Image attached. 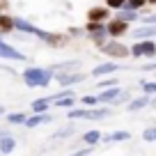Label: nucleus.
I'll return each mask as SVG.
<instances>
[{
  "label": "nucleus",
  "mask_w": 156,
  "mask_h": 156,
  "mask_svg": "<svg viewBox=\"0 0 156 156\" xmlns=\"http://www.w3.org/2000/svg\"><path fill=\"white\" fill-rule=\"evenodd\" d=\"M83 142H85V147H97L99 142H101V131H99V129L85 131L83 133Z\"/></svg>",
  "instance_id": "obj_17"
},
{
  "label": "nucleus",
  "mask_w": 156,
  "mask_h": 156,
  "mask_svg": "<svg viewBox=\"0 0 156 156\" xmlns=\"http://www.w3.org/2000/svg\"><path fill=\"white\" fill-rule=\"evenodd\" d=\"M131 92H129V90H119V94H117V99H115V101H112V103H115V106H122V103H129V101H131Z\"/></svg>",
  "instance_id": "obj_27"
},
{
  "label": "nucleus",
  "mask_w": 156,
  "mask_h": 156,
  "mask_svg": "<svg viewBox=\"0 0 156 156\" xmlns=\"http://www.w3.org/2000/svg\"><path fill=\"white\" fill-rule=\"evenodd\" d=\"M129 58H149L154 60L156 58V44H154V39H145V41H136V44L129 48Z\"/></svg>",
  "instance_id": "obj_3"
},
{
  "label": "nucleus",
  "mask_w": 156,
  "mask_h": 156,
  "mask_svg": "<svg viewBox=\"0 0 156 156\" xmlns=\"http://www.w3.org/2000/svg\"><path fill=\"white\" fill-rule=\"evenodd\" d=\"M103 7H106V9H124V0H106V5H103Z\"/></svg>",
  "instance_id": "obj_31"
},
{
  "label": "nucleus",
  "mask_w": 156,
  "mask_h": 156,
  "mask_svg": "<svg viewBox=\"0 0 156 156\" xmlns=\"http://www.w3.org/2000/svg\"><path fill=\"white\" fill-rule=\"evenodd\" d=\"M112 110L108 106H94V108H87V119H106L110 117Z\"/></svg>",
  "instance_id": "obj_15"
},
{
  "label": "nucleus",
  "mask_w": 156,
  "mask_h": 156,
  "mask_svg": "<svg viewBox=\"0 0 156 156\" xmlns=\"http://www.w3.org/2000/svg\"><path fill=\"white\" fill-rule=\"evenodd\" d=\"M142 140H145V142H156V129L147 126L145 131H142Z\"/></svg>",
  "instance_id": "obj_30"
},
{
  "label": "nucleus",
  "mask_w": 156,
  "mask_h": 156,
  "mask_svg": "<svg viewBox=\"0 0 156 156\" xmlns=\"http://www.w3.org/2000/svg\"><path fill=\"white\" fill-rule=\"evenodd\" d=\"M0 69H2V71H7L9 76H16V71H14V69L9 67V64H0Z\"/></svg>",
  "instance_id": "obj_36"
},
{
  "label": "nucleus",
  "mask_w": 156,
  "mask_h": 156,
  "mask_svg": "<svg viewBox=\"0 0 156 156\" xmlns=\"http://www.w3.org/2000/svg\"><path fill=\"white\" fill-rule=\"evenodd\" d=\"M16 149V140H14V136H5L2 140H0V156L2 154H12V151Z\"/></svg>",
  "instance_id": "obj_19"
},
{
  "label": "nucleus",
  "mask_w": 156,
  "mask_h": 156,
  "mask_svg": "<svg viewBox=\"0 0 156 156\" xmlns=\"http://www.w3.org/2000/svg\"><path fill=\"white\" fill-rule=\"evenodd\" d=\"M156 69V62H147L145 67H142V71H154Z\"/></svg>",
  "instance_id": "obj_37"
},
{
  "label": "nucleus",
  "mask_w": 156,
  "mask_h": 156,
  "mask_svg": "<svg viewBox=\"0 0 156 156\" xmlns=\"http://www.w3.org/2000/svg\"><path fill=\"white\" fill-rule=\"evenodd\" d=\"M53 117L48 115V112H41V115H28L25 117V122H23V126L25 129H37V126H41V124H48Z\"/></svg>",
  "instance_id": "obj_10"
},
{
  "label": "nucleus",
  "mask_w": 156,
  "mask_h": 156,
  "mask_svg": "<svg viewBox=\"0 0 156 156\" xmlns=\"http://www.w3.org/2000/svg\"><path fill=\"white\" fill-rule=\"evenodd\" d=\"M0 60H12V62H25V55L19 48H14L12 44H7L5 39L0 37Z\"/></svg>",
  "instance_id": "obj_6"
},
{
  "label": "nucleus",
  "mask_w": 156,
  "mask_h": 156,
  "mask_svg": "<svg viewBox=\"0 0 156 156\" xmlns=\"http://www.w3.org/2000/svg\"><path fill=\"white\" fill-rule=\"evenodd\" d=\"M115 71H119V62H112V60H108V62L97 64V67L92 69V73H90V76H92V78H103V76H108V73H115Z\"/></svg>",
  "instance_id": "obj_9"
},
{
  "label": "nucleus",
  "mask_w": 156,
  "mask_h": 156,
  "mask_svg": "<svg viewBox=\"0 0 156 156\" xmlns=\"http://www.w3.org/2000/svg\"><path fill=\"white\" fill-rule=\"evenodd\" d=\"M53 80H58V85L62 90L64 87L71 90L73 85H78V83H83V80H85V73H80V71H55Z\"/></svg>",
  "instance_id": "obj_4"
},
{
  "label": "nucleus",
  "mask_w": 156,
  "mask_h": 156,
  "mask_svg": "<svg viewBox=\"0 0 156 156\" xmlns=\"http://www.w3.org/2000/svg\"><path fill=\"white\" fill-rule=\"evenodd\" d=\"M99 48H101V53H103V55H108L112 62L129 58V46H126V44H122V41H117V39H108L106 44L99 46Z\"/></svg>",
  "instance_id": "obj_2"
},
{
  "label": "nucleus",
  "mask_w": 156,
  "mask_h": 156,
  "mask_svg": "<svg viewBox=\"0 0 156 156\" xmlns=\"http://www.w3.org/2000/svg\"><path fill=\"white\" fill-rule=\"evenodd\" d=\"M25 117H28V112H9V115H7V122L9 124H23Z\"/></svg>",
  "instance_id": "obj_26"
},
{
  "label": "nucleus",
  "mask_w": 156,
  "mask_h": 156,
  "mask_svg": "<svg viewBox=\"0 0 156 156\" xmlns=\"http://www.w3.org/2000/svg\"><path fill=\"white\" fill-rule=\"evenodd\" d=\"M73 103H76V97H60L55 99V101H51V106H58V108H73Z\"/></svg>",
  "instance_id": "obj_22"
},
{
  "label": "nucleus",
  "mask_w": 156,
  "mask_h": 156,
  "mask_svg": "<svg viewBox=\"0 0 156 156\" xmlns=\"http://www.w3.org/2000/svg\"><path fill=\"white\" fill-rule=\"evenodd\" d=\"M5 112H7V108H5V106H0V115H5Z\"/></svg>",
  "instance_id": "obj_39"
},
{
  "label": "nucleus",
  "mask_w": 156,
  "mask_h": 156,
  "mask_svg": "<svg viewBox=\"0 0 156 156\" xmlns=\"http://www.w3.org/2000/svg\"><path fill=\"white\" fill-rule=\"evenodd\" d=\"M133 37H136L138 41H145V39L156 37V25H140V28L133 32Z\"/></svg>",
  "instance_id": "obj_16"
},
{
  "label": "nucleus",
  "mask_w": 156,
  "mask_h": 156,
  "mask_svg": "<svg viewBox=\"0 0 156 156\" xmlns=\"http://www.w3.org/2000/svg\"><path fill=\"white\" fill-rule=\"evenodd\" d=\"M21 78L28 87H48L53 80V71L46 67H28L21 73Z\"/></svg>",
  "instance_id": "obj_1"
},
{
  "label": "nucleus",
  "mask_w": 156,
  "mask_h": 156,
  "mask_svg": "<svg viewBox=\"0 0 156 156\" xmlns=\"http://www.w3.org/2000/svg\"><path fill=\"white\" fill-rule=\"evenodd\" d=\"M67 117L69 119H87V108H69L67 110Z\"/></svg>",
  "instance_id": "obj_21"
},
{
  "label": "nucleus",
  "mask_w": 156,
  "mask_h": 156,
  "mask_svg": "<svg viewBox=\"0 0 156 156\" xmlns=\"http://www.w3.org/2000/svg\"><path fill=\"white\" fill-rule=\"evenodd\" d=\"M14 25H12V16L7 14H0V32H12Z\"/></svg>",
  "instance_id": "obj_25"
},
{
  "label": "nucleus",
  "mask_w": 156,
  "mask_h": 156,
  "mask_svg": "<svg viewBox=\"0 0 156 156\" xmlns=\"http://www.w3.org/2000/svg\"><path fill=\"white\" fill-rule=\"evenodd\" d=\"M147 2L145 0H124V9H131V12H138L140 14V9L145 7Z\"/></svg>",
  "instance_id": "obj_23"
},
{
  "label": "nucleus",
  "mask_w": 156,
  "mask_h": 156,
  "mask_svg": "<svg viewBox=\"0 0 156 156\" xmlns=\"http://www.w3.org/2000/svg\"><path fill=\"white\" fill-rule=\"evenodd\" d=\"M83 32L87 34L90 39H92L97 46H103L108 41V34H106V25L103 23H85Z\"/></svg>",
  "instance_id": "obj_5"
},
{
  "label": "nucleus",
  "mask_w": 156,
  "mask_h": 156,
  "mask_svg": "<svg viewBox=\"0 0 156 156\" xmlns=\"http://www.w3.org/2000/svg\"><path fill=\"white\" fill-rule=\"evenodd\" d=\"M46 69H51V71H78L80 69V60H64V62H55V64H51V67H46Z\"/></svg>",
  "instance_id": "obj_12"
},
{
  "label": "nucleus",
  "mask_w": 156,
  "mask_h": 156,
  "mask_svg": "<svg viewBox=\"0 0 156 156\" xmlns=\"http://www.w3.org/2000/svg\"><path fill=\"white\" fill-rule=\"evenodd\" d=\"M83 28H69L67 30V37H83Z\"/></svg>",
  "instance_id": "obj_34"
},
{
  "label": "nucleus",
  "mask_w": 156,
  "mask_h": 156,
  "mask_svg": "<svg viewBox=\"0 0 156 156\" xmlns=\"http://www.w3.org/2000/svg\"><path fill=\"white\" fill-rule=\"evenodd\" d=\"M71 133H73V124H69V126H64L62 131H58V133H55V138H69Z\"/></svg>",
  "instance_id": "obj_32"
},
{
  "label": "nucleus",
  "mask_w": 156,
  "mask_h": 156,
  "mask_svg": "<svg viewBox=\"0 0 156 156\" xmlns=\"http://www.w3.org/2000/svg\"><path fill=\"white\" fill-rule=\"evenodd\" d=\"M5 136H9V131H7V129H0V140H2Z\"/></svg>",
  "instance_id": "obj_38"
},
{
  "label": "nucleus",
  "mask_w": 156,
  "mask_h": 156,
  "mask_svg": "<svg viewBox=\"0 0 156 156\" xmlns=\"http://www.w3.org/2000/svg\"><path fill=\"white\" fill-rule=\"evenodd\" d=\"M147 106H149V97H145V94H140V97L131 99V101L126 103V110H129V112H138V110H145Z\"/></svg>",
  "instance_id": "obj_14"
},
{
  "label": "nucleus",
  "mask_w": 156,
  "mask_h": 156,
  "mask_svg": "<svg viewBox=\"0 0 156 156\" xmlns=\"http://www.w3.org/2000/svg\"><path fill=\"white\" fill-rule=\"evenodd\" d=\"M103 25H106V34H108V37H112V39L122 37V34L129 30V23H124V21H119V19H108Z\"/></svg>",
  "instance_id": "obj_8"
},
{
  "label": "nucleus",
  "mask_w": 156,
  "mask_h": 156,
  "mask_svg": "<svg viewBox=\"0 0 156 156\" xmlns=\"http://www.w3.org/2000/svg\"><path fill=\"white\" fill-rule=\"evenodd\" d=\"M140 85H142V94H145V97H154L156 94V83L154 80H140Z\"/></svg>",
  "instance_id": "obj_24"
},
{
  "label": "nucleus",
  "mask_w": 156,
  "mask_h": 156,
  "mask_svg": "<svg viewBox=\"0 0 156 156\" xmlns=\"http://www.w3.org/2000/svg\"><path fill=\"white\" fill-rule=\"evenodd\" d=\"M131 133L129 131H112L108 136H101V142H122V140H129Z\"/></svg>",
  "instance_id": "obj_18"
},
{
  "label": "nucleus",
  "mask_w": 156,
  "mask_h": 156,
  "mask_svg": "<svg viewBox=\"0 0 156 156\" xmlns=\"http://www.w3.org/2000/svg\"><path fill=\"white\" fill-rule=\"evenodd\" d=\"M80 106H83V108H94V106H99V103H97V97H94V94H83V97H80Z\"/></svg>",
  "instance_id": "obj_28"
},
{
  "label": "nucleus",
  "mask_w": 156,
  "mask_h": 156,
  "mask_svg": "<svg viewBox=\"0 0 156 156\" xmlns=\"http://www.w3.org/2000/svg\"><path fill=\"white\" fill-rule=\"evenodd\" d=\"M94 151V147H83V149H76L73 154H69V156H90Z\"/></svg>",
  "instance_id": "obj_33"
},
{
  "label": "nucleus",
  "mask_w": 156,
  "mask_h": 156,
  "mask_svg": "<svg viewBox=\"0 0 156 156\" xmlns=\"http://www.w3.org/2000/svg\"><path fill=\"white\" fill-rule=\"evenodd\" d=\"M48 108H51V99L48 97L34 99V101L30 103V115H41V112H46Z\"/></svg>",
  "instance_id": "obj_13"
},
{
  "label": "nucleus",
  "mask_w": 156,
  "mask_h": 156,
  "mask_svg": "<svg viewBox=\"0 0 156 156\" xmlns=\"http://www.w3.org/2000/svg\"><path fill=\"white\" fill-rule=\"evenodd\" d=\"M112 19H119V21H124V23H133V21H138V12H131V9H117Z\"/></svg>",
  "instance_id": "obj_20"
},
{
  "label": "nucleus",
  "mask_w": 156,
  "mask_h": 156,
  "mask_svg": "<svg viewBox=\"0 0 156 156\" xmlns=\"http://www.w3.org/2000/svg\"><path fill=\"white\" fill-rule=\"evenodd\" d=\"M117 94H119V87H108V90H101V92L97 94V103H99V106H110V103L117 99Z\"/></svg>",
  "instance_id": "obj_11"
},
{
  "label": "nucleus",
  "mask_w": 156,
  "mask_h": 156,
  "mask_svg": "<svg viewBox=\"0 0 156 156\" xmlns=\"http://www.w3.org/2000/svg\"><path fill=\"white\" fill-rule=\"evenodd\" d=\"M85 19H87V23H106V21L110 19V9H106V7H101V5H94V7L87 9Z\"/></svg>",
  "instance_id": "obj_7"
},
{
  "label": "nucleus",
  "mask_w": 156,
  "mask_h": 156,
  "mask_svg": "<svg viewBox=\"0 0 156 156\" xmlns=\"http://www.w3.org/2000/svg\"><path fill=\"white\" fill-rule=\"evenodd\" d=\"M142 25H156V16L154 14H149V16H142Z\"/></svg>",
  "instance_id": "obj_35"
},
{
  "label": "nucleus",
  "mask_w": 156,
  "mask_h": 156,
  "mask_svg": "<svg viewBox=\"0 0 156 156\" xmlns=\"http://www.w3.org/2000/svg\"><path fill=\"white\" fill-rule=\"evenodd\" d=\"M117 87V78H99V90Z\"/></svg>",
  "instance_id": "obj_29"
}]
</instances>
